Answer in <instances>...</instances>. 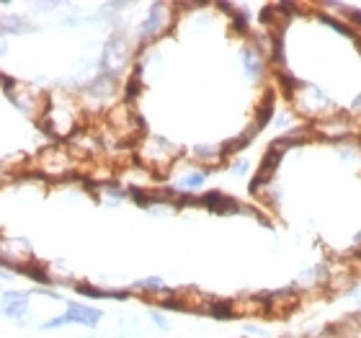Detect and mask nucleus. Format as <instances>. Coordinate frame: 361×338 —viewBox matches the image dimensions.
<instances>
[{
    "label": "nucleus",
    "instance_id": "6e6552de",
    "mask_svg": "<svg viewBox=\"0 0 361 338\" xmlns=\"http://www.w3.org/2000/svg\"><path fill=\"white\" fill-rule=\"evenodd\" d=\"M202 207H204V210L214 212V215H235V212L243 210L233 196L222 194V191H217V188H214V191H207V194H202Z\"/></svg>",
    "mask_w": 361,
    "mask_h": 338
},
{
    "label": "nucleus",
    "instance_id": "dca6fc26",
    "mask_svg": "<svg viewBox=\"0 0 361 338\" xmlns=\"http://www.w3.org/2000/svg\"><path fill=\"white\" fill-rule=\"evenodd\" d=\"M271 114H274V93H266L264 104L258 106V114H256V127L258 129H264L266 124H269Z\"/></svg>",
    "mask_w": 361,
    "mask_h": 338
},
{
    "label": "nucleus",
    "instance_id": "a878e982",
    "mask_svg": "<svg viewBox=\"0 0 361 338\" xmlns=\"http://www.w3.org/2000/svg\"><path fill=\"white\" fill-rule=\"evenodd\" d=\"M245 171H248V163H245V160H243V163H235V166H233V173H235V176H243Z\"/></svg>",
    "mask_w": 361,
    "mask_h": 338
},
{
    "label": "nucleus",
    "instance_id": "f257e3e1",
    "mask_svg": "<svg viewBox=\"0 0 361 338\" xmlns=\"http://www.w3.org/2000/svg\"><path fill=\"white\" fill-rule=\"evenodd\" d=\"M137 152H140V160H142L145 168L158 166L166 171L173 163L176 155H178V147H173L168 140H160V137H147L142 143V147H137Z\"/></svg>",
    "mask_w": 361,
    "mask_h": 338
},
{
    "label": "nucleus",
    "instance_id": "b1692460",
    "mask_svg": "<svg viewBox=\"0 0 361 338\" xmlns=\"http://www.w3.org/2000/svg\"><path fill=\"white\" fill-rule=\"evenodd\" d=\"M68 315H60V318H52V320H47L44 325H42V331H54V328H60V325H68Z\"/></svg>",
    "mask_w": 361,
    "mask_h": 338
},
{
    "label": "nucleus",
    "instance_id": "a211bd4d",
    "mask_svg": "<svg viewBox=\"0 0 361 338\" xmlns=\"http://www.w3.org/2000/svg\"><path fill=\"white\" fill-rule=\"evenodd\" d=\"M320 21H323V23H328V26H331V29H336V31H338V34H343V37H348V39H354V42H359V34H356V31L351 29V23L336 21V18H333V16H323V18H320Z\"/></svg>",
    "mask_w": 361,
    "mask_h": 338
},
{
    "label": "nucleus",
    "instance_id": "c85d7f7f",
    "mask_svg": "<svg viewBox=\"0 0 361 338\" xmlns=\"http://www.w3.org/2000/svg\"><path fill=\"white\" fill-rule=\"evenodd\" d=\"M284 338H305V336H284Z\"/></svg>",
    "mask_w": 361,
    "mask_h": 338
},
{
    "label": "nucleus",
    "instance_id": "f8f14e48",
    "mask_svg": "<svg viewBox=\"0 0 361 338\" xmlns=\"http://www.w3.org/2000/svg\"><path fill=\"white\" fill-rule=\"evenodd\" d=\"M204 313L217 320H233L238 315V308H233V302L227 300H207L204 302Z\"/></svg>",
    "mask_w": 361,
    "mask_h": 338
},
{
    "label": "nucleus",
    "instance_id": "1a4fd4ad",
    "mask_svg": "<svg viewBox=\"0 0 361 338\" xmlns=\"http://www.w3.org/2000/svg\"><path fill=\"white\" fill-rule=\"evenodd\" d=\"M29 313V294L26 292H3V315L21 323Z\"/></svg>",
    "mask_w": 361,
    "mask_h": 338
},
{
    "label": "nucleus",
    "instance_id": "bb28decb",
    "mask_svg": "<svg viewBox=\"0 0 361 338\" xmlns=\"http://www.w3.org/2000/svg\"><path fill=\"white\" fill-rule=\"evenodd\" d=\"M315 338H338V333H336V328H328V331H320Z\"/></svg>",
    "mask_w": 361,
    "mask_h": 338
},
{
    "label": "nucleus",
    "instance_id": "7ed1b4c3",
    "mask_svg": "<svg viewBox=\"0 0 361 338\" xmlns=\"http://www.w3.org/2000/svg\"><path fill=\"white\" fill-rule=\"evenodd\" d=\"M171 21H173V13H171V6H168V3H152L150 13H147V18L142 21V26H140V42H142V44H150L152 39L160 37V34L171 26Z\"/></svg>",
    "mask_w": 361,
    "mask_h": 338
},
{
    "label": "nucleus",
    "instance_id": "39448f33",
    "mask_svg": "<svg viewBox=\"0 0 361 338\" xmlns=\"http://www.w3.org/2000/svg\"><path fill=\"white\" fill-rule=\"evenodd\" d=\"M312 132L317 137H323L328 143H343L346 137L356 132V124L346 116H331V119H317L312 124Z\"/></svg>",
    "mask_w": 361,
    "mask_h": 338
},
{
    "label": "nucleus",
    "instance_id": "2eb2a0df",
    "mask_svg": "<svg viewBox=\"0 0 361 338\" xmlns=\"http://www.w3.org/2000/svg\"><path fill=\"white\" fill-rule=\"evenodd\" d=\"M34 31V26L31 23H26L21 18V16H16V18H3V34H31Z\"/></svg>",
    "mask_w": 361,
    "mask_h": 338
},
{
    "label": "nucleus",
    "instance_id": "aec40b11",
    "mask_svg": "<svg viewBox=\"0 0 361 338\" xmlns=\"http://www.w3.org/2000/svg\"><path fill=\"white\" fill-rule=\"evenodd\" d=\"M204 179H207V171L188 173V176H183V179H180V188H186V191H196V188L204 183Z\"/></svg>",
    "mask_w": 361,
    "mask_h": 338
},
{
    "label": "nucleus",
    "instance_id": "cd10ccee",
    "mask_svg": "<svg viewBox=\"0 0 361 338\" xmlns=\"http://www.w3.org/2000/svg\"><path fill=\"white\" fill-rule=\"evenodd\" d=\"M351 111H354V114H361V93L354 98V104H351Z\"/></svg>",
    "mask_w": 361,
    "mask_h": 338
},
{
    "label": "nucleus",
    "instance_id": "423d86ee",
    "mask_svg": "<svg viewBox=\"0 0 361 338\" xmlns=\"http://www.w3.org/2000/svg\"><path fill=\"white\" fill-rule=\"evenodd\" d=\"M297 93H302V101H297V109H300L302 114H307V116H317V114H323L331 109V98H328V93H323L317 85L302 83Z\"/></svg>",
    "mask_w": 361,
    "mask_h": 338
},
{
    "label": "nucleus",
    "instance_id": "6ab92c4d",
    "mask_svg": "<svg viewBox=\"0 0 361 338\" xmlns=\"http://www.w3.org/2000/svg\"><path fill=\"white\" fill-rule=\"evenodd\" d=\"M250 145V137L248 135H240V137H235V140H230V143H225L222 147H219V155H235L238 150H243V147H248Z\"/></svg>",
    "mask_w": 361,
    "mask_h": 338
},
{
    "label": "nucleus",
    "instance_id": "5701e85b",
    "mask_svg": "<svg viewBox=\"0 0 361 338\" xmlns=\"http://www.w3.org/2000/svg\"><path fill=\"white\" fill-rule=\"evenodd\" d=\"M233 21H235V29L240 31V34H248V13L245 11H235Z\"/></svg>",
    "mask_w": 361,
    "mask_h": 338
},
{
    "label": "nucleus",
    "instance_id": "ddd939ff",
    "mask_svg": "<svg viewBox=\"0 0 361 338\" xmlns=\"http://www.w3.org/2000/svg\"><path fill=\"white\" fill-rule=\"evenodd\" d=\"M336 333H338V338H361V313L343 318Z\"/></svg>",
    "mask_w": 361,
    "mask_h": 338
},
{
    "label": "nucleus",
    "instance_id": "4468645a",
    "mask_svg": "<svg viewBox=\"0 0 361 338\" xmlns=\"http://www.w3.org/2000/svg\"><path fill=\"white\" fill-rule=\"evenodd\" d=\"M18 274L23 277H29L31 282H37V284H52V277H49V271L47 266H39V263H26V266H18Z\"/></svg>",
    "mask_w": 361,
    "mask_h": 338
},
{
    "label": "nucleus",
    "instance_id": "20e7f679",
    "mask_svg": "<svg viewBox=\"0 0 361 338\" xmlns=\"http://www.w3.org/2000/svg\"><path fill=\"white\" fill-rule=\"evenodd\" d=\"M129 62V47L127 42L121 37H111L106 39L104 44V52H101V70H104L106 76H119L121 70L127 68Z\"/></svg>",
    "mask_w": 361,
    "mask_h": 338
},
{
    "label": "nucleus",
    "instance_id": "9b49d317",
    "mask_svg": "<svg viewBox=\"0 0 361 338\" xmlns=\"http://www.w3.org/2000/svg\"><path fill=\"white\" fill-rule=\"evenodd\" d=\"M243 68H245V73H248L250 78H261L266 70V60H264V49H258V47L253 44H245L243 47Z\"/></svg>",
    "mask_w": 361,
    "mask_h": 338
},
{
    "label": "nucleus",
    "instance_id": "f03ea898",
    "mask_svg": "<svg viewBox=\"0 0 361 338\" xmlns=\"http://www.w3.org/2000/svg\"><path fill=\"white\" fill-rule=\"evenodd\" d=\"M37 168H39V173H42V176L65 179V176H70V173H73V160H70V155L62 150V147H57V145H49V147H44V150L39 152Z\"/></svg>",
    "mask_w": 361,
    "mask_h": 338
},
{
    "label": "nucleus",
    "instance_id": "0eeeda50",
    "mask_svg": "<svg viewBox=\"0 0 361 338\" xmlns=\"http://www.w3.org/2000/svg\"><path fill=\"white\" fill-rule=\"evenodd\" d=\"M8 96L23 114H37L42 106L47 109V104H49V101H42V93L34 85H16L13 90H8Z\"/></svg>",
    "mask_w": 361,
    "mask_h": 338
},
{
    "label": "nucleus",
    "instance_id": "393cba45",
    "mask_svg": "<svg viewBox=\"0 0 361 338\" xmlns=\"http://www.w3.org/2000/svg\"><path fill=\"white\" fill-rule=\"evenodd\" d=\"M150 318H152V323L158 325L160 331H168L171 325H168V320H166V315L163 313H158V310H150Z\"/></svg>",
    "mask_w": 361,
    "mask_h": 338
},
{
    "label": "nucleus",
    "instance_id": "412c9836",
    "mask_svg": "<svg viewBox=\"0 0 361 338\" xmlns=\"http://www.w3.org/2000/svg\"><path fill=\"white\" fill-rule=\"evenodd\" d=\"M140 93V68L135 70V76L127 80V88H124V104H132Z\"/></svg>",
    "mask_w": 361,
    "mask_h": 338
},
{
    "label": "nucleus",
    "instance_id": "4be33fe9",
    "mask_svg": "<svg viewBox=\"0 0 361 338\" xmlns=\"http://www.w3.org/2000/svg\"><path fill=\"white\" fill-rule=\"evenodd\" d=\"M328 8H338L343 13L348 16V23H354V26H361V11L354 6H346V3H328Z\"/></svg>",
    "mask_w": 361,
    "mask_h": 338
},
{
    "label": "nucleus",
    "instance_id": "f3484780",
    "mask_svg": "<svg viewBox=\"0 0 361 338\" xmlns=\"http://www.w3.org/2000/svg\"><path fill=\"white\" fill-rule=\"evenodd\" d=\"M137 292H147V294H166V282L158 277H152V279H142V282H137L135 284Z\"/></svg>",
    "mask_w": 361,
    "mask_h": 338
},
{
    "label": "nucleus",
    "instance_id": "9d476101",
    "mask_svg": "<svg viewBox=\"0 0 361 338\" xmlns=\"http://www.w3.org/2000/svg\"><path fill=\"white\" fill-rule=\"evenodd\" d=\"M65 315H68L70 323H78V325H85V328H93L98 325V320L104 318V313L98 308H85V305H78V302H68V308H65Z\"/></svg>",
    "mask_w": 361,
    "mask_h": 338
}]
</instances>
